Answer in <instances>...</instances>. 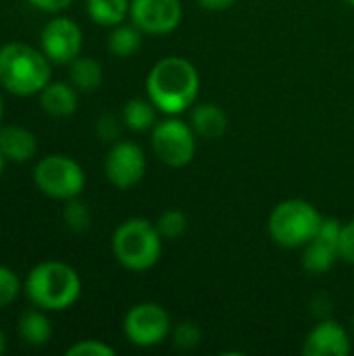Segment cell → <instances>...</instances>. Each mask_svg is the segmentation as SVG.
Listing matches in <instances>:
<instances>
[{
	"label": "cell",
	"instance_id": "6da1fadb",
	"mask_svg": "<svg viewBox=\"0 0 354 356\" xmlns=\"http://www.w3.org/2000/svg\"><path fill=\"white\" fill-rule=\"evenodd\" d=\"M198 88L200 77L196 67L182 56L161 58L146 77L148 100L169 117L190 108L198 96Z\"/></svg>",
	"mask_w": 354,
	"mask_h": 356
},
{
	"label": "cell",
	"instance_id": "7a4b0ae2",
	"mask_svg": "<svg viewBox=\"0 0 354 356\" xmlns=\"http://www.w3.org/2000/svg\"><path fill=\"white\" fill-rule=\"evenodd\" d=\"M50 83V58L23 42L0 46V86L15 96L40 94Z\"/></svg>",
	"mask_w": 354,
	"mask_h": 356
},
{
	"label": "cell",
	"instance_id": "3957f363",
	"mask_svg": "<svg viewBox=\"0 0 354 356\" xmlns=\"http://www.w3.org/2000/svg\"><path fill=\"white\" fill-rule=\"evenodd\" d=\"M25 294L42 311H65L79 300L81 280L71 265L44 261L27 273Z\"/></svg>",
	"mask_w": 354,
	"mask_h": 356
},
{
	"label": "cell",
	"instance_id": "277c9868",
	"mask_svg": "<svg viewBox=\"0 0 354 356\" xmlns=\"http://www.w3.org/2000/svg\"><path fill=\"white\" fill-rule=\"evenodd\" d=\"M163 236L146 219H127L113 234V254L129 271H148L161 259Z\"/></svg>",
	"mask_w": 354,
	"mask_h": 356
},
{
	"label": "cell",
	"instance_id": "5b68a950",
	"mask_svg": "<svg viewBox=\"0 0 354 356\" xmlns=\"http://www.w3.org/2000/svg\"><path fill=\"white\" fill-rule=\"evenodd\" d=\"M323 217L319 211L300 198L280 202L269 215V234L284 248H305L319 232Z\"/></svg>",
	"mask_w": 354,
	"mask_h": 356
},
{
	"label": "cell",
	"instance_id": "8992f818",
	"mask_svg": "<svg viewBox=\"0 0 354 356\" xmlns=\"http://www.w3.org/2000/svg\"><path fill=\"white\" fill-rule=\"evenodd\" d=\"M33 184L42 194L54 200H71L83 192L86 173L77 161L67 154H48L33 169Z\"/></svg>",
	"mask_w": 354,
	"mask_h": 356
},
{
	"label": "cell",
	"instance_id": "52a82bcc",
	"mask_svg": "<svg viewBox=\"0 0 354 356\" xmlns=\"http://www.w3.org/2000/svg\"><path fill=\"white\" fill-rule=\"evenodd\" d=\"M150 144L161 163L179 169L186 167L196 154V131L192 125L173 115L152 127Z\"/></svg>",
	"mask_w": 354,
	"mask_h": 356
},
{
	"label": "cell",
	"instance_id": "ba28073f",
	"mask_svg": "<svg viewBox=\"0 0 354 356\" xmlns=\"http://www.w3.org/2000/svg\"><path fill=\"white\" fill-rule=\"evenodd\" d=\"M123 332L134 346L152 348L167 340L171 332V319L161 305L140 302L127 311L123 319Z\"/></svg>",
	"mask_w": 354,
	"mask_h": 356
},
{
	"label": "cell",
	"instance_id": "9c48e42d",
	"mask_svg": "<svg viewBox=\"0 0 354 356\" xmlns=\"http://www.w3.org/2000/svg\"><path fill=\"white\" fill-rule=\"evenodd\" d=\"M42 52L58 65H71L83 46V33L79 25L69 17L50 19L40 33Z\"/></svg>",
	"mask_w": 354,
	"mask_h": 356
},
{
	"label": "cell",
	"instance_id": "30bf717a",
	"mask_svg": "<svg viewBox=\"0 0 354 356\" xmlns=\"http://www.w3.org/2000/svg\"><path fill=\"white\" fill-rule=\"evenodd\" d=\"M179 0H131L129 19L142 31L150 35H165L177 29L182 23Z\"/></svg>",
	"mask_w": 354,
	"mask_h": 356
},
{
	"label": "cell",
	"instance_id": "8fae6325",
	"mask_svg": "<svg viewBox=\"0 0 354 356\" xmlns=\"http://www.w3.org/2000/svg\"><path fill=\"white\" fill-rule=\"evenodd\" d=\"M104 173L119 190L138 186L146 173V156L142 148L134 142H115L104 159Z\"/></svg>",
	"mask_w": 354,
	"mask_h": 356
},
{
	"label": "cell",
	"instance_id": "7c38bea8",
	"mask_svg": "<svg viewBox=\"0 0 354 356\" xmlns=\"http://www.w3.org/2000/svg\"><path fill=\"white\" fill-rule=\"evenodd\" d=\"M340 232H342V223L338 219H325L319 225L317 236L305 246V254H303V267L313 273V275H321L328 273L336 259H340L338 254V242H340Z\"/></svg>",
	"mask_w": 354,
	"mask_h": 356
},
{
	"label": "cell",
	"instance_id": "4fadbf2b",
	"mask_svg": "<svg viewBox=\"0 0 354 356\" xmlns=\"http://www.w3.org/2000/svg\"><path fill=\"white\" fill-rule=\"evenodd\" d=\"M351 336L338 321L317 323L303 346V353L307 356H346L351 355Z\"/></svg>",
	"mask_w": 354,
	"mask_h": 356
},
{
	"label": "cell",
	"instance_id": "5bb4252c",
	"mask_svg": "<svg viewBox=\"0 0 354 356\" xmlns=\"http://www.w3.org/2000/svg\"><path fill=\"white\" fill-rule=\"evenodd\" d=\"M0 150L10 163H27L35 156L38 142L35 136L21 125L0 127Z\"/></svg>",
	"mask_w": 354,
	"mask_h": 356
},
{
	"label": "cell",
	"instance_id": "9a60e30c",
	"mask_svg": "<svg viewBox=\"0 0 354 356\" xmlns=\"http://www.w3.org/2000/svg\"><path fill=\"white\" fill-rule=\"evenodd\" d=\"M77 88L65 81H50L38 96L42 108L52 117H69L77 108Z\"/></svg>",
	"mask_w": 354,
	"mask_h": 356
},
{
	"label": "cell",
	"instance_id": "2e32d148",
	"mask_svg": "<svg viewBox=\"0 0 354 356\" xmlns=\"http://www.w3.org/2000/svg\"><path fill=\"white\" fill-rule=\"evenodd\" d=\"M190 125L196 131V136H200L204 140H215L225 134L227 115L221 106H217L213 102H202V104L194 106Z\"/></svg>",
	"mask_w": 354,
	"mask_h": 356
},
{
	"label": "cell",
	"instance_id": "e0dca14e",
	"mask_svg": "<svg viewBox=\"0 0 354 356\" xmlns=\"http://www.w3.org/2000/svg\"><path fill=\"white\" fill-rule=\"evenodd\" d=\"M131 0H86L88 15L94 23L102 27H115L125 21L129 15Z\"/></svg>",
	"mask_w": 354,
	"mask_h": 356
},
{
	"label": "cell",
	"instance_id": "ac0fdd59",
	"mask_svg": "<svg viewBox=\"0 0 354 356\" xmlns=\"http://www.w3.org/2000/svg\"><path fill=\"white\" fill-rule=\"evenodd\" d=\"M19 336L29 346H44L52 338L50 319L40 311H27L19 319Z\"/></svg>",
	"mask_w": 354,
	"mask_h": 356
},
{
	"label": "cell",
	"instance_id": "d6986e66",
	"mask_svg": "<svg viewBox=\"0 0 354 356\" xmlns=\"http://www.w3.org/2000/svg\"><path fill=\"white\" fill-rule=\"evenodd\" d=\"M71 83L81 92H94L102 83V67L98 60L88 56H77L69 69Z\"/></svg>",
	"mask_w": 354,
	"mask_h": 356
},
{
	"label": "cell",
	"instance_id": "ffe728a7",
	"mask_svg": "<svg viewBox=\"0 0 354 356\" xmlns=\"http://www.w3.org/2000/svg\"><path fill=\"white\" fill-rule=\"evenodd\" d=\"M123 123L131 131H146L156 125V106L150 100L131 98L123 106Z\"/></svg>",
	"mask_w": 354,
	"mask_h": 356
},
{
	"label": "cell",
	"instance_id": "44dd1931",
	"mask_svg": "<svg viewBox=\"0 0 354 356\" xmlns=\"http://www.w3.org/2000/svg\"><path fill=\"white\" fill-rule=\"evenodd\" d=\"M142 46V31L136 25H115L111 35H108V50L119 56L127 58L136 54Z\"/></svg>",
	"mask_w": 354,
	"mask_h": 356
},
{
	"label": "cell",
	"instance_id": "7402d4cb",
	"mask_svg": "<svg viewBox=\"0 0 354 356\" xmlns=\"http://www.w3.org/2000/svg\"><path fill=\"white\" fill-rule=\"evenodd\" d=\"M154 225H156L159 234L163 236V240H177L188 229V217L179 209H169L159 217V221Z\"/></svg>",
	"mask_w": 354,
	"mask_h": 356
},
{
	"label": "cell",
	"instance_id": "603a6c76",
	"mask_svg": "<svg viewBox=\"0 0 354 356\" xmlns=\"http://www.w3.org/2000/svg\"><path fill=\"white\" fill-rule=\"evenodd\" d=\"M63 219H65L67 227H69L71 232H77V234L86 232V229L90 227V223H92L90 209H88L86 202L79 200V196L67 200V207H65V211H63Z\"/></svg>",
	"mask_w": 354,
	"mask_h": 356
},
{
	"label": "cell",
	"instance_id": "cb8c5ba5",
	"mask_svg": "<svg viewBox=\"0 0 354 356\" xmlns=\"http://www.w3.org/2000/svg\"><path fill=\"white\" fill-rule=\"evenodd\" d=\"M19 292H21V282H19L17 273L4 265H0V309L15 302Z\"/></svg>",
	"mask_w": 354,
	"mask_h": 356
},
{
	"label": "cell",
	"instance_id": "d4e9b609",
	"mask_svg": "<svg viewBox=\"0 0 354 356\" xmlns=\"http://www.w3.org/2000/svg\"><path fill=\"white\" fill-rule=\"evenodd\" d=\"M202 340V332L196 323L192 321H184L173 330V344L182 350H192L200 344Z\"/></svg>",
	"mask_w": 354,
	"mask_h": 356
},
{
	"label": "cell",
	"instance_id": "484cf974",
	"mask_svg": "<svg viewBox=\"0 0 354 356\" xmlns=\"http://www.w3.org/2000/svg\"><path fill=\"white\" fill-rule=\"evenodd\" d=\"M115 350L100 342V340H81V342H75L69 350L67 356H113Z\"/></svg>",
	"mask_w": 354,
	"mask_h": 356
},
{
	"label": "cell",
	"instance_id": "4316f807",
	"mask_svg": "<svg viewBox=\"0 0 354 356\" xmlns=\"http://www.w3.org/2000/svg\"><path fill=\"white\" fill-rule=\"evenodd\" d=\"M338 254H340L342 261L354 265V221L342 225L340 242H338Z\"/></svg>",
	"mask_w": 354,
	"mask_h": 356
},
{
	"label": "cell",
	"instance_id": "83f0119b",
	"mask_svg": "<svg viewBox=\"0 0 354 356\" xmlns=\"http://www.w3.org/2000/svg\"><path fill=\"white\" fill-rule=\"evenodd\" d=\"M98 136L108 142L117 140L119 138V121L113 115H102L98 119Z\"/></svg>",
	"mask_w": 354,
	"mask_h": 356
},
{
	"label": "cell",
	"instance_id": "f1b7e54d",
	"mask_svg": "<svg viewBox=\"0 0 354 356\" xmlns=\"http://www.w3.org/2000/svg\"><path fill=\"white\" fill-rule=\"evenodd\" d=\"M31 6H35L38 10H44V13H58L63 8H67L73 0H27Z\"/></svg>",
	"mask_w": 354,
	"mask_h": 356
},
{
	"label": "cell",
	"instance_id": "f546056e",
	"mask_svg": "<svg viewBox=\"0 0 354 356\" xmlns=\"http://www.w3.org/2000/svg\"><path fill=\"white\" fill-rule=\"evenodd\" d=\"M202 8L207 10H227L230 6H234L238 0H196Z\"/></svg>",
	"mask_w": 354,
	"mask_h": 356
},
{
	"label": "cell",
	"instance_id": "4dcf8cb0",
	"mask_svg": "<svg viewBox=\"0 0 354 356\" xmlns=\"http://www.w3.org/2000/svg\"><path fill=\"white\" fill-rule=\"evenodd\" d=\"M4 350H6V336H4V332L0 330V356L4 355Z\"/></svg>",
	"mask_w": 354,
	"mask_h": 356
},
{
	"label": "cell",
	"instance_id": "1f68e13d",
	"mask_svg": "<svg viewBox=\"0 0 354 356\" xmlns=\"http://www.w3.org/2000/svg\"><path fill=\"white\" fill-rule=\"evenodd\" d=\"M4 163H6V156H4L2 150H0V175H2V171H4Z\"/></svg>",
	"mask_w": 354,
	"mask_h": 356
},
{
	"label": "cell",
	"instance_id": "d6a6232c",
	"mask_svg": "<svg viewBox=\"0 0 354 356\" xmlns=\"http://www.w3.org/2000/svg\"><path fill=\"white\" fill-rule=\"evenodd\" d=\"M2 117H4V100H2V94H0V125H2Z\"/></svg>",
	"mask_w": 354,
	"mask_h": 356
},
{
	"label": "cell",
	"instance_id": "836d02e7",
	"mask_svg": "<svg viewBox=\"0 0 354 356\" xmlns=\"http://www.w3.org/2000/svg\"><path fill=\"white\" fill-rule=\"evenodd\" d=\"M346 2H348V4H353V6H354V0H346Z\"/></svg>",
	"mask_w": 354,
	"mask_h": 356
}]
</instances>
